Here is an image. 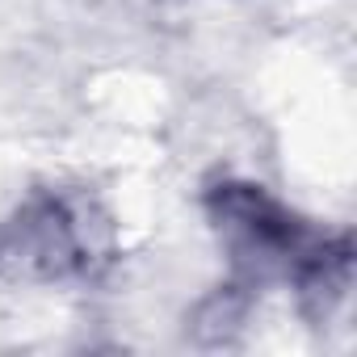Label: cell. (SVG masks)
I'll return each instance as SVG.
<instances>
[{
    "instance_id": "cell-1",
    "label": "cell",
    "mask_w": 357,
    "mask_h": 357,
    "mask_svg": "<svg viewBox=\"0 0 357 357\" xmlns=\"http://www.w3.org/2000/svg\"><path fill=\"white\" fill-rule=\"evenodd\" d=\"M211 223L231 252L236 286L257 290L261 282H286L298 290L311 315H328L353 273V240L324 236L252 181H219L206 194Z\"/></svg>"
},
{
    "instance_id": "cell-2",
    "label": "cell",
    "mask_w": 357,
    "mask_h": 357,
    "mask_svg": "<svg viewBox=\"0 0 357 357\" xmlns=\"http://www.w3.org/2000/svg\"><path fill=\"white\" fill-rule=\"evenodd\" d=\"M109 261V223L80 194H38L0 223V273L9 278L93 282Z\"/></svg>"
}]
</instances>
